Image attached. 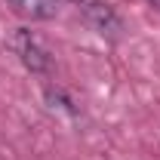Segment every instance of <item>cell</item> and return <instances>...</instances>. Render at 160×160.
I'll return each mask as SVG.
<instances>
[{
	"mask_svg": "<svg viewBox=\"0 0 160 160\" xmlns=\"http://www.w3.org/2000/svg\"><path fill=\"white\" fill-rule=\"evenodd\" d=\"M9 46H12V52L22 59V65H25L28 71H34V74H46V71L52 68V56H49V49H46L31 31L19 28V31L9 37Z\"/></svg>",
	"mask_w": 160,
	"mask_h": 160,
	"instance_id": "1",
	"label": "cell"
},
{
	"mask_svg": "<svg viewBox=\"0 0 160 160\" xmlns=\"http://www.w3.org/2000/svg\"><path fill=\"white\" fill-rule=\"evenodd\" d=\"M148 3H154V6H160V0H148Z\"/></svg>",
	"mask_w": 160,
	"mask_h": 160,
	"instance_id": "4",
	"label": "cell"
},
{
	"mask_svg": "<svg viewBox=\"0 0 160 160\" xmlns=\"http://www.w3.org/2000/svg\"><path fill=\"white\" fill-rule=\"evenodd\" d=\"M71 3H77L80 16H83V22L96 31V34H102V37H111L117 40L120 31H123V22H120V16L105 3V0H71Z\"/></svg>",
	"mask_w": 160,
	"mask_h": 160,
	"instance_id": "2",
	"label": "cell"
},
{
	"mask_svg": "<svg viewBox=\"0 0 160 160\" xmlns=\"http://www.w3.org/2000/svg\"><path fill=\"white\" fill-rule=\"evenodd\" d=\"M6 3L28 19H52L59 12V0H6Z\"/></svg>",
	"mask_w": 160,
	"mask_h": 160,
	"instance_id": "3",
	"label": "cell"
}]
</instances>
